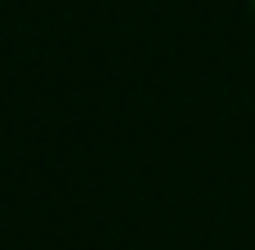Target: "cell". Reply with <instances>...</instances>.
<instances>
[{"label":"cell","mask_w":255,"mask_h":250,"mask_svg":"<svg viewBox=\"0 0 255 250\" xmlns=\"http://www.w3.org/2000/svg\"><path fill=\"white\" fill-rule=\"evenodd\" d=\"M247 4H251V13H255V0H247Z\"/></svg>","instance_id":"1"}]
</instances>
